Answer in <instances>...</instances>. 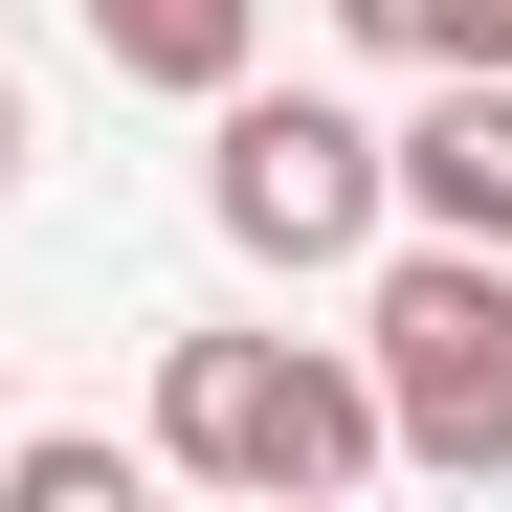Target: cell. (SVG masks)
<instances>
[{"mask_svg":"<svg viewBox=\"0 0 512 512\" xmlns=\"http://www.w3.org/2000/svg\"><path fill=\"white\" fill-rule=\"evenodd\" d=\"M179 490H245V512H334L379 490V379L334 357V334H156V423H134Z\"/></svg>","mask_w":512,"mask_h":512,"instance_id":"obj_1","label":"cell"},{"mask_svg":"<svg viewBox=\"0 0 512 512\" xmlns=\"http://www.w3.org/2000/svg\"><path fill=\"white\" fill-rule=\"evenodd\" d=\"M357 379H379V446L401 468H446L490 490L512 468V245H379V290H357Z\"/></svg>","mask_w":512,"mask_h":512,"instance_id":"obj_2","label":"cell"},{"mask_svg":"<svg viewBox=\"0 0 512 512\" xmlns=\"http://www.w3.org/2000/svg\"><path fill=\"white\" fill-rule=\"evenodd\" d=\"M201 223L245 245V268H357V245L401 223V179H379V134L334 112V90H201Z\"/></svg>","mask_w":512,"mask_h":512,"instance_id":"obj_3","label":"cell"},{"mask_svg":"<svg viewBox=\"0 0 512 512\" xmlns=\"http://www.w3.org/2000/svg\"><path fill=\"white\" fill-rule=\"evenodd\" d=\"M379 179H401V223L512 245V67H423V112L379 134Z\"/></svg>","mask_w":512,"mask_h":512,"instance_id":"obj_4","label":"cell"},{"mask_svg":"<svg viewBox=\"0 0 512 512\" xmlns=\"http://www.w3.org/2000/svg\"><path fill=\"white\" fill-rule=\"evenodd\" d=\"M245 45H268V0H90V67L112 90H245Z\"/></svg>","mask_w":512,"mask_h":512,"instance_id":"obj_5","label":"cell"},{"mask_svg":"<svg viewBox=\"0 0 512 512\" xmlns=\"http://www.w3.org/2000/svg\"><path fill=\"white\" fill-rule=\"evenodd\" d=\"M156 446H112V423H0V512H134Z\"/></svg>","mask_w":512,"mask_h":512,"instance_id":"obj_6","label":"cell"},{"mask_svg":"<svg viewBox=\"0 0 512 512\" xmlns=\"http://www.w3.org/2000/svg\"><path fill=\"white\" fill-rule=\"evenodd\" d=\"M379 67H512V0H334Z\"/></svg>","mask_w":512,"mask_h":512,"instance_id":"obj_7","label":"cell"},{"mask_svg":"<svg viewBox=\"0 0 512 512\" xmlns=\"http://www.w3.org/2000/svg\"><path fill=\"white\" fill-rule=\"evenodd\" d=\"M23 156H45V134H23V90H0V201H23Z\"/></svg>","mask_w":512,"mask_h":512,"instance_id":"obj_8","label":"cell"}]
</instances>
